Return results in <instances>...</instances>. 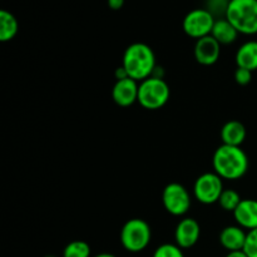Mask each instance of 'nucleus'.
Instances as JSON below:
<instances>
[{
    "mask_svg": "<svg viewBox=\"0 0 257 257\" xmlns=\"http://www.w3.org/2000/svg\"><path fill=\"white\" fill-rule=\"evenodd\" d=\"M19 30L17 18L8 10H0V40L3 43L10 42L15 38Z\"/></svg>",
    "mask_w": 257,
    "mask_h": 257,
    "instance_id": "obj_17",
    "label": "nucleus"
},
{
    "mask_svg": "<svg viewBox=\"0 0 257 257\" xmlns=\"http://www.w3.org/2000/svg\"><path fill=\"white\" fill-rule=\"evenodd\" d=\"M223 180L216 172H206L198 176L193 185V196L203 205L217 203L223 192Z\"/></svg>",
    "mask_w": 257,
    "mask_h": 257,
    "instance_id": "obj_6",
    "label": "nucleus"
},
{
    "mask_svg": "<svg viewBox=\"0 0 257 257\" xmlns=\"http://www.w3.org/2000/svg\"><path fill=\"white\" fill-rule=\"evenodd\" d=\"M93 257H115L113 253H109V252H102V253H98V255L93 256Z\"/></svg>",
    "mask_w": 257,
    "mask_h": 257,
    "instance_id": "obj_27",
    "label": "nucleus"
},
{
    "mask_svg": "<svg viewBox=\"0 0 257 257\" xmlns=\"http://www.w3.org/2000/svg\"><path fill=\"white\" fill-rule=\"evenodd\" d=\"M122 67L127 70L130 78L142 82L152 77L157 68L155 52L146 43H133L123 53Z\"/></svg>",
    "mask_w": 257,
    "mask_h": 257,
    "instance_id": "obj_2",
    "label": "nucleus"
},
{
    "mask_svg": "<svg viewBox=\"0 0 257 257\" xmlns=\"http://www.w3.org/2000/svg\"><path fill=\"white\" fill-rule=\"evenodd\" d=\"M45 257H57V256H53V255H48V256H45Z\"/></svg>",
    "mask_w": 257,
    "mask_h": 257,
    "instance_id": "obj_28",
    "label": "nucleus"
},
{
    "mask_svg": "<svg viewBox=\"0 0 257 257\" xmlns=\"http://www.w3.org/2000/svg\"><path fill=\"white\" fill-rule=\"evenodd\" d=\"M114 75H115V79H117V80H122V79H127V78H130L127 70H125L124 68L122 67V65H120V67H118L117 69H115Z\"/></svg>",
    "mask_w": 257,
    "mask_h": 257,
    "instance_id": "obj_24",
    "label": "nucleus"
},
{
    "mask_svg": "<svg viewBox=\"0 0 257 257\" xmlns=\"http://www.w3.org/2000/svg\"><path fill=\"white\" fill-rule=\"evenodd\" d=\"M235 80L238 85H247L252 80V72L245 68H237L235 72Z\"/></svg>",
    "mask_w": 257,
    "mask_h": 257,
    "instance_id": "obj_23",
    "label": "nucleus"
},
{
    "mask_svg": "<svg viewBox=\"0 0 257 257\" xmlns=\"http://www.w3.org/2000/svg\"><path fill=\"white\" fill-rule=\"evenodd\" d=\"M212 166L222 180L236 181L247 172L248 157L241 147L221 145L213 153Z\"/></svg>",
    "mask_w": 257,
    "mask_h": 257,
    "instance_id": "obj_1",
    "label": "nucleus"
},
{
    "mask_svg": "<svg viewBox=\"0 0 257 257\" xmlns=\"http://www.w3.org/2000/svg\"><path fill=\"white\" fill-rule=\"evenodd\" d=\"M216 18L207 9H193L183 19V32L190 38L198 40L211 35Z\"/></svg>",
    "mask_w": 257,
    "mask_h": 257,
    "instance_id": "obj_8",
    "label": "nucleus"
},
{
    "mask_svg": "<svg viewBox=\"0 0 257 257\" xmlns=\"http://www.w3.org/2000/svg\"><path fill=\"white\" fill-rule=\"evenodd\" d=\"M225 18L240 34H257V0H230Z\"/></svg>",
    "mask_w": 257,
    "mask_h": 257,
    "instance_id": "obj_3",
    "label": "nucleus"
},
{
    "mask_svg": "<svg viewBox=\"0 0 257 257\" xmlns=\"http://www.w3.org/2000/svg\"><path fill=\"white\" fill-rule=\"evenodd\" d=\"M162 203L165 210L170 215L181 217L185 216L190 211L191 205V195L187 188L183 185L177 182L168 183L162 192Z\"/></svg>",
    "mask_w": 257,
    "mask_h": 257,
    "instance_id": "obj_7",
    "label": "nucleus"
},
{
    "mask_svg": "<svg viewBox=\"0 0 257 257\" xmlns=\"http://www.w3.org/2000/svg\"><path fill=\"white\" fill-rule=\"evenodd\" d=\"M152 257H185V255L182 248L176 243H163L156 248Z\"/></svg>",
    "mask_w": 257,
    "mask_h": 257,
    "instance_id": "obj_20",
    "label": "nucleus"
},
{
    "mask_svg": "<svg viewBox=\"0 0 257 257\" xmlns=\"http://www.w3.org/2000/svg\"><path fill=\"white\" fill-rule=\"evenodd\" d=\"M228 3H230V0H208L207 10L215 18L220 12H222L223 15H226V10H227Z\"/></svg>",
    "mask_w": 257,
    "mask_h": 257,
    "instance_id": "obj_22",
    "label": "nucleus"
},
{
    "mask_svg": "<svg viewBox=\"0 0 257 257\" xmlns=\"http://www.w3.org/2000/svg\"><path fill=\"white\" fill-rule=\"evenodd\" d=\"M92 248L89 243L82 240H75L68 243L63 250V257H90Z\"/></svg>",
    "mask_w": 257,
    "mask_h": 257,
    "instance_id": "obj_19",
    "label": "nucleus"
},
{
    "mask_svg": "<svg viewBox=\"0 0 257 257\" xmlns=\"http://www.w3.org/2000/svg\"><path fill=\"white\" fill-rule=\"evenodd\" d=\"M241 201H242V198L237 191L232 190V188H225L217 203L223 211L233 213L241 203Z\"/></svg>",
    "mask_w": 257,
    "mask_h": 257,
    "instance_id": "obj_18",
    "label": "nucleus"
},
{
    "mask_svg": "<svg viewBox=\"0 0 257 257\" xmlns=\"http://www.w3.org/2000/svg\"><path fill=\"white\" fill-rule=\"evenodd\" d=\"M171 97V89L163 78L150 77L140 82L138 103L141 107L150 110L161 109L167 104Z\"/></svg>",
    "mask_w": 257,
    "mask_h": 257,
    "instance_id": "obj_4",
    "label": "nucleus"
},
{
    "mask_svg": "<svg viewBox=\"0 0 257 257\" xmlns=\"http://www.w3.org/2000/svg\"><path fill=\"white\" fill-rule=\"evenodd\" d=\"M243 252L248 257H257V228L247 232Z\"/></svg>",
    "mask_w": 257,
    "mask_h": 257,
    "instance_id": "obj_21",
    "label": "nucleus"
},
{
    "mask_svg": "<svg viewBox=\"0 0 257 257\" xmlns=\"http://www.w3.org/2000/svg\"><path fill=\"white\" fill-rule=\"evenodd\" d=\"M226 257H248L245 252L242 251H235V252H228Z\"/></svg>",
    "mask_w": 257,
    "mask_h": 257,
    "instance_id": "obj_26",
    "label": "nucleus"
},
{
    "mask_svg": "<svg viewBox=\"0 0 257 257\" xmlns=\"http://www.w3.org/2000/svg\"><path fill=\"white\" fill-rule=\"evenodd\" d=\"M236 223L245 230L257 228V200L245 198L233 212Z\"/></svg>",
    "mask_w": 257,
    "mask_h": 257,
    "instance_id": "obj_13",
    "label": "nucleus"
},
{
    "mask_svg": "<svg viewBox=\"0 0 257 257\" xmlns=\"http://www.w3.org/2000/svg\"><path fill=\"white\" fill-rule=\"evenodd\" d=\"M238 34H240V33L236 30V28L233 27L225 17L216 19L212 33H211V35H212L221 45L232 44V43L237 39Z\"/></svg>",
    "mask_w": 257,
    "mask_h": 257,
    "instance_id": "obj_16",
    "label": "nucleus"
},
{
    "mask_svg": "<svg viewBox=\"0 0 257 257\" xmlns=\"http://www.w3.org/2000/svg\"><path fill=\"white\" fill-rule=\"evenodd\" d=\"M201 236V226L195 218L186 217L182 218L177 223L175 230L176 245L182 250L191 248L198 242Z\"/></svg>",
    "mask_w": 257,
    "mask_h": 257,
    "instance_id": "obj_9",
    "label": "nucleus"
},
{
    "mask_svg": "<svg viewBox=\"0 0 257 257\" xmlns=\"http://www.w3.org/2000/svg\"><path fill=\"white\" fill-rule=\"evenodd\" d=\"M119 240L128 252H141L148 247L152 240L151 226L142 218H131L123 225Z\"/></svg>",
    "mask_w": 257,
    "mask_h": 257,
    "instance_id": "obj_5",
    "label": "nucleus"
},
{
    "mask_svg": "<svg viewBox=\"0 0 257 257\" xmlns=\"http://www.w3.org/2000/svg\"><path fill=\"white\" fill-rule=\"evenodd\" d=\"M235 59L237 68H245L251 72L257 70V40L243 43L236 52Z\"/></svg>",
    "mask_w": 257,
    "mask_h": 257,
    "instance_id": "obj_15",
    "label": "nucleus"
},
{
    "mask_svg": "<svg viewBox=\"0 0 257 257\" xmlns=\"http://www.w3.org/2000/svg\"><path fill=\"white\" fill-rule=\"evenodd\" d=\"M246 237H247V232L245 231V228L238 225H231L226 226L225 228L221 230L218 241H220L221 246L228 252H235V251L243 250Z\"/></svg>",
    "mask_w": 257,
    "mask_h": 257,
    "instance_id": "obj_12",
    "label": "nucleus"
},
{
    "mask_svg": "<svg viewBox=\"0 0 257 257\" xmlns=\"http://www.w3.org/2000/svg\"><path fill=\"white\" fill-rule=\"evenodd\" d=\"M107 4L112 10H119L124 5V0H107Z\"/></svg>",
    "mask_w": 257,
    "mask_h": 257,
    "instance_id": "obj_25",
    "label": "nucleus"
},
{
    "mask_svg": "<svg viewBox=\"0 0 257 257\" xmlns=\"http://www.w3.org/2000/svg\"><path fill=\"white\" fill-rule=\"evenodd\" d=\"M138 88L140 83L132 78L115 80L112 88V98L119 107H131L138 102Z\"/></svg>",
    "mask_w": 257,
    "mask_h": 257,
    "instance_id": "obj_11",
    "label": "nucleus"
},
{
    "mask_svg": "<svg viewBox=\"0 0 257 257\" xmlns=\"http://www.w3.org/2000/svg\"><path fill=\"white\" fill-rule=\"evenodd\" d=\"M246 127L240 120H228L221 128V140L222 145L235 146V147H241L246 140Z\"/></svg>",
    "mask_w": 257,
    "mask_h": 257,
    "instance_id": "obj_14",
    "label": "nucleus"
},
{
    "mask_svg": "<svg viewBox=\"0 0 257 257\" xmlns=\"http://www.w3.org/2000/svg\"><path fill=\"white\" fill-rule=\"evenodd\" d=\"M193 53H195V59L197 60V63L210 67L220 59L221 44L212 35H207V37L196 40Z\"/></svg>",
    "mask_w": 257,
    "mask_h": 257,
    "instance_id": "obj_10",
    "label": "nucleus"
}]
</instances>
